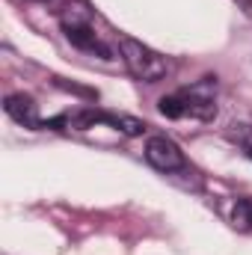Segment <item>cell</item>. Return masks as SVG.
Wrapping results in <instances>:
<instances>
[{
    "instance_id": "cell-1",
    "label": "cell",
    "mask_w": 252,
    "mask_h": 255,
    "mask_svg": "<svg viewBox=\"0 0 252 255\" xmlns=\"http://www.w3.org/2000/svg\"><path fill=\"white\" fill-rule=\"evenodd\" d=\"M119 51H122V60H125L127 71L142 80V83H157L169 74V60L157 51H151L148 45L130 39V36H122L119 39Z\"/></svg>"
},
{
    "instance_id": "cell-2",
    "label": "cell",
    "mask_w": 252,
    "mask_h": 255,
    "mask_svg": "<svg viewBox=\"0 0 252 255\" xmlns=\"http://www.w3.org/2000/svg\"><path fill=\"white\" fill-rule=\"evenodd\" d=\"M63 30H65V39L74 45V48H83V51H98L104 60H110L113 54H110V48L98 39V33L92 30V18H89V12L83 9V6H65L63 12Z\"/></svg>"
},
{
    "instance_id": "cell-3",
    "label": "cell",
    "mask_w": 252,
    "mask_h": 255,
    "mask_svg": "<svg viewBox=\"0 0 252 255\" xmlns=\"http://www.w3.org/2000/svg\"><path fill=\"white\" fill-rule=\"evenodd\" d=\"M145 160L157 169V172H178L184 169V151L178 148V142H172L169 136H151L145 142Z\"/></svg>"
},
{
    "instance_id": "cell-4",
    "label": "cell",
    "mask_w": 252,
    "mask_h": 255,
    "mask_svg": "<svg viewBox=\"0 0 252 255\" xmlns=\"http://www.w3.org/2000/svg\"><path fill=\"white\" fill-rule=\"evenodd\" d=\"M214 92H217V80H211V77H205V80L193 83L190 89H184L181 98H184V107H187L190 116H196V119H214L217 116Z\"/></svg>"
},
{
    "instance_id": "cell-5",
    "label": "cell",
    "mask_w": 252,
    "mask_h": 255,
    "mask_svg": "<svg viewBox=\"0 0 252 255\" xmlns=\"http://www.w3.org/2000/svg\"><path fill=\"white\" fill-rule=\"evenodd\" d=\"M6 113L18 122V125L24 128H42L45 122L39 119V107H36V101L30 98V95H9L6 98Z\"/></svg>"
},
{
    "instance_id": "cell-6",
    "label": "cell",
    "mask_w": 252,
    "mask_h": 255,
    "mask_svg": "<svg viewBox=\"0 0 252 255\" xmlns=\"http://www.w3.org/2000/svg\"><path fill=\"white\" fill-rule=\"evenodd\" d=\"M92 116H95V125L98 122H107V125H113L116 130H122L127 136H139L145 130V122H139L133 116H125V113H95L92 110Z\"/></svg>"
},
{
    "instance_id": "cell-7",
    "label": "cell",
    "mask_w": 252,
    "mask_h": 255,
    "mask_svg": "<svg viewBox=\"0 0 252 255\" xmlns=\"http://www.w3.org/2000/svg\"><path fill=\"white\" fill-rule=\"evenodd\" d=\"M232 223L241 232H252V199H238L232 208Z\"/></svg>"
},
{
    "instance_id": "cell-8",
    "label": "cell",
    "mask_w": 252,
    "mask_h": 255,
    "mask_svg": "<svg viewBox=\"0 0 252 255\" xmlns=\"http://www.w3.org/2000/svg\"><path fill=\"white\" fill-rule=\"evenodd\" d=\"M160 113H163L166 119H181V116H187V107H184L181 92H178V95H163V98H160Z\"/></svg>"
},
{
    "instance_id": "cell-9",
    "label": "cell",
    "mask_w": 252,
    "mask_h": 255,
    "mask_svg": "<svg viewBox=\"0 0 252 255\" xmlns=\"http://www.w3.org/2000/svg\"><path fill=\"white\" fill-rule=\"evenodd\" d=\"M241 6H244V12H252V0H241Z\"/></svg>"
},
{
    "instance_id": "cell-10",
    "label": "cell",
    "mask_w": 252,
    "mask_h": 255,
    "mask_svg": "<svg viewBox=\"0 0 252 255\" xmlns=\"http://www.w3.org/2000/svg\"><path fill=\"white\" fill-rule=\"evenodd\" d=\"M247 151H250V157H252V142H250V145H247Z\"/></svg>"
},
{
    "instance_id": "cell-11",
    "label": "cell",
    "mask_w": 252,
    "mask_h": 255,
    "mask_svg": "<svg viewBox=\"0 0 252 255\" xmlns=\"http://www.w3.org/2000/svg\"><path fill=\"white\" fill-rule=\"evenodd\" d=\"M33 3H48V0H33Z\"/></svg>"
}]
</instances>
